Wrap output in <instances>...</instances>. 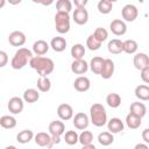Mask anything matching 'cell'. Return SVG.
<instances>
[{
	"instance_id": "obj_1",
	"label": "cell",
	"mask_w": 149,
	"mask_h": 149,
	"mask_svg": "<svg viewBox=\"0 0 149 149\" xmlns=\"http://www.w3.org/2000/svg\"><path fill=\"white\" fill-rule=\"evenodd\" d=\"M29 65L40 76H44V77L50 74L54 71V69H55V64H54V61L51 58L43 57V56H37V55L34 56L30 59Z\"/></svg>"
},
{
	"instance_id": "obj_2",
	"label": "cell",
	"mask_w": 149,
	"mask_h": 149,
	"mask_svg": "<svg viewBox=\"0 0 149 149\" xmlns=\"http://www.w3.org/2000/svg\"><path fill=\"white\" fill-rule=\"evenodd\" d=\"M33 57H34L33 52L29 49H27V48H19L15 51V54H14L12 61H10V66L14 70H21V69H23L30 62V59Z\"/></svg>"
},
{
	"instance_id": "obj_3",
	"label": "cell",
	"mask_w": 149,
	"mask_h": 149,
	"mask_svg": "<svg viewBox=\"0 0 149 149\" xmlns=\"http://www.w3.org/2000/svg\"><path fill=\"white\" fill-rule=\"evenodd\" d=\"M91 122L95 127H102L107 123V112L101 104H93L90 107Z\"/></svg>"
},
{
	"instance_id": "obj_4",
	"label": "cell",
	"mask_w": 149,
	"mask_h": 149,
	"mask_svg": "<svg viewBox=\"0 0 149 149\" xmlns=\"http://www.w3.org/2000/svg\"><path fill=\"white\" fill-rule=\"evenodd\" d=\"M55 28L59 34H66L70 30V16L69 13L57 12L55 15Z\"/></svg>"
},
{
	"instance_id": "obj_5",
	"label": "cell",
	"mask_w": 149,
	"mask_h": 149,
	"mask_svg": "<svg viewBox=\"0 0 149 149\" xmlns=\"http://www.w3.org/2000/svg\"><path fill=\"white\" fill-rule=\"evenodd\" d=\"M121 15H122V19L127 22H133L137 19V15H139V10H137V7L133 3H127L122 7L121 9Z\"/></svg>"
},
{
	"instance_id": "obj_6",
	"label": "cell",
	"mask_w": 149,
	"mask_h": 149,
	"mask_svg": "<svg viewBox=\"0 0 149 149\" xmlns=\"http://www.w3.org/2000/svg\"><path fill=\"white\" fill-rule=\"evenodd\" d=\"M72 123H73L74 128H77L79 130H84L88 127L90 119H88L87 114H85L84 112H79V113L74 114V116L72 118Z\"/></svg>"
},
{
	"instance_id": "obj_7",
	"label": "cell",
	"mask_w": 149,
	"mask_h": 149,
	"mask_svg": "<svg viewBox=\"0 0 149 149\" xmlns=\"http://www.w3.org/2000/svg\"><path fill=\"white\" fill-rule=\"evenodd\" d=\"M24 100L21 99L20 97H13L8 100V111L12 113V114H20L22 111H23V107H24Z\"/></svg>"
},
{
	"instance_id": "obj_8",
	"label": "cell",
	"mask_w": 149,
	"mask_h": 149,
	"mask_svg": "<svg viewBox=\"0 0 149 149\" xmlns=\"http://www.w3.org/2000/svg\"><path fill=\"white\" fill-rule=\"evenodd\" d=\"M109 29H111V31H112L114 35H116V36H122V35H125L126 31H127V24H126V22H125L123 20L115 19V20H113V21L111 22Z\"/></svg>"
},
{
	"instance_id": "obj_9",
	"label": "cell",
	"mask_w": 149,
	"mask_h": 149,
	"mask_svg": "<svg viewBox=\"0 0 149 149\" xmlns=\"http://www.w3.org/2000/svg\"><path fill=\"white\" fill-rule=\"evenodd\" d=\"M72 17H73V21L77 24L83 26L88 21V12L85 9V7H77L73 10Z\"/></svg>"
},
{
	"instance_id": "obj_10",
	"label": "cell",
	"mask_w": 149,
	"mask_h": 149,
	"mask_svg": "<svg viewBox=\"0 0 149 149\" xmlns=\"http://www.w3.org/2000/svg\"><path fill=\"white\" fill-rule=\"evenodd\" d=\"M26 35L24 33L20 31V30H15V31H12L8 36V42L10 45L13 47H22L24 43H26Z\"/></svg>"
},
{
	"instance_id": "obj_11",
	"label": "cell",
	"mask_w": 149,
	"mask_h": 149,
	"mask_svg": "<svg viewBox=\"0 0 149 149\" xmlns=\"http://www.w3.org/2000/svg\"><path fill=\"white\" fill-rule=\"evenodd\" d=\"M57 115L61 120L68 121L73 118V108L69 104H61L57 108Z\"/></svg>"
},
{
	"instance_id": "obj_12",
	"label": "cell",
	"mask_w": 149,
	"mask_h": 149,
	"mask_svg": "<svg viewBox=\"0 0 149 149\" xmlns=\"http://www.w3.org/2000/svg\"><path fill=\"white\" fill-rule=\"evenodd\" d=\"M73 87H74V90L78 91V92H86V91H88L90 87H91V81H90V79H88L87 77H85V76H79V77H77V78L74 79V81H73Z\"/></svg>"
},
{
	"instance_id": "obj_13",
	"label": "cell",
	"mask_w": 149,
	"mask_h": 149,
	"mask_svg": "<svg viewBox=\"0 0 149 149\" xmlns=\"http://www.w3.org/2000/svg\"><path fill=\"white\" fill-rule=\"evenodd\" d=\"M133 63H134L135 69L141 71L142 69L149 66V56L147 54H144V52H137L134 56Z\"/></svg>"
},
{
	"instance_id": "obj_14",
	"label": "cell",
	"mask_w": 149,
	"mask_h": 149,
	"mask_svg": "<svg viewBox=\"0 0 149 149\" xmlns=\"http://www.w3.org/2000/svg\"><path fill=\"white\" fill-rule=\"evenodd\" d=\"M34 140H35V143L40 147H51L52 146V140H51L50 133L40 132L34 136Z\"/></svg>"
},
{
	"instance_id": "obj_15",
	"label": "cell",
	"mask_w": 149,
	"mask_h": 149,
	"mask_svg": "<svg viewBox=\"0 0 149 149\" xmlns=\"http://www.w3.org/2000/svg\"><path fill=\"white\" fill-rule=\"evenodd\" d=\"M114 62L109 58H105L104 61V64H102V68H101V71H100V76L101 78L104 79H109L113 73H114Z\"/></svg>"
},
{
	"instance_id": "obj_16",
	"label": "cell",
	"mask_w": 149,
	"mask_h": 149,
	"mask_svg": "<svg viewBox=\"0 0 149 149\" xmlns=\"http://www.w3.org/2000/svg\"><path fill=\"white\" fill-rule=\"evenodd\" d=\"M88 70V64L86 61L81 59H73L71 63V71L76 74H84Z\"/></svg>"
},
{
	"instance_id": "obj_17",
	"label": "cell",
	"mask_w": 149,
	"mask_h": 149,
	"mask_svg": "<svg viewBox=\"0 0 149 149\" xmlns=\"http://www.w3.org/2000/svg\"><path fill=\"white\" fill-rule=\"evenodd\" d=\"M49 133L51 135H56V136H62L65 133V125L63 123V121L61 120H55L51 121L49 125Z\"/></svg>"
},
{
	"instance_id": "obj_18",
	"label": "cell",
	"mask_w": 149,
	"mask_h": 149,
	"mask_svg": "<svg viewBox=\"0 0 149 149\" xmlns=\"http://www.w3.org/2000/svg\"><path fill=\"white\" fill-rule=\"evenodd\" d=\"M107 128L111 133L113 134H116V133H120L125 128V125H123V121L119 118H112L109 121H107Z\"/></svg>"
},
{
	"instance_id": "obj_19",
	"label": "cell",
	"mask_w": 149,
	"mask_h": 149,
	"mask_svg": "<svg viewBox=\"0 0 149 149\" xmlns=\"http://www.w3.org/2000/svg\"><path fill=\"white\" fill-rule=\"evenodd\" d=\"M50 45L44 41V40H37L33 44V52L37 56H43L48 52Z\"/></svg>"
},
{
	"instance_id": "obj_20",
	"label": "cell",
	"mask_w": 149,
	"mask_h": 149,
	"mask_svg": "<svg viewBox=\"0 0 149 149\" xmlns=\"http://www.w3.org/2000/svg\"><path fill=\"white\" fill-rule=\"evenodd\" d=\"M107 49L111 54H114V55L121 54V52H123V42L119 38H113L108 42Z\"/></svg>"
},
{
	"instance_id": "obj_21",
	"label": "cell",
	"mask_w": 149,
	"mask_h": 149,
	"mask_svg": "<svg viewBox=\"0 0 149 149\" xmlns=\"http://www.w3.org/2000/svg\"><path fill=\"white\" fill-rule=\"evenodd\" d=\"M129 112L140 116V118H143L146 114H147V107L143 102H140V101H135V102H132L130 104V107H129Z\"/></svg>"
},
{
	"instance_id": "obj_22",
	"label": "cell",
	"mask_w": 149,
	"mask_h": 149,
	"mask_svg": "<svg viewBox=\"0 0 149 149\" xmlns=\"http://www.w3.org/2000/svg\"><path fill=\"white\" fill-rule=\"evenodd\" d=\"M134 93H135V97L139 100H142V101H148L149 100V86L148 85H144V84L137 85L135 87Z\"/></svg>"
},
{
	"instance_id": "obj_23",
	"label": "cell",
	"mask_w": 149,
	"mask_h": 149,
	"mask_svg": "<svg viewBox=\"0 0 149 149\" xmlns=\"http://www.w3.org/2000/svg\"><path fill=\"white\" fill-rule=\"evenodd\" d=\"M50 47L52 48L54 51H56V52H62V51H64L65 48H66V41H65V38L62 37V36H56V37H54V38L51 40Z\"/></svg>"
},
{
	"instance_id": "obj_24",
	"label": "cell",
	"mask_w": 149,
	"mask_h": 149,
	"mask_svg": "<svg viewBox=\"0 0 149 149\" xmlns=\"http://www.w3.org/2000/svg\"><path fill=\"white\" fill-rule=\"evenodd\" d=\"M141 120H142V118H140V116L129 112L126 116V125L130 129H137L141 126Z\"/></svg>"
},
{
	"instance_id": "obj_25",
	"label": "cell",
	"mask_w": 149,
	"mask_h": 149,
	"mask_svg": "<svg viewBox=\"0 0 149 149\" xmlns=\"http://www.w3.org/2000/svg\"><path fill=\"white\" fill-rule=\"evenodd\" d=\"M40 99V93L35 88H27L23 92V100L28 104H34Z\"/></svg>"
},
{
	"instance_id": "obj_26",
	"label": "cell",
	"mask_w": 149,
	"mask_h": 149,
	"mask_svg": "<svg viewBox=\"0 0 149 149\" xmlns=\"http://www.w3.org/2000/svg\"><path fill=\"white\" fill-rule=\"evenodd\" d=\"M34 133H33V130H30V129H23V130H21L17 135H16V141L19 142V143H22V144H26V143H28V142H30L33 139H34Z\"/></svg>"
},
{
	"instance_id": "obj_27",
	"label": "cell",
	"mask_w": 149,
	"mask_h": 149,
	"mask_svg": "<svg viewBox=\"0 0 149 149\" xmlns=\"http://www.w3.org/2000/svg\"><path fill=\"white\" fill-rule=\"evenodd\" d=\"M104 61L105 58L102 57H99V56H95L91 59V63H90V69L93 73L95 74H100V71H101V68H102V64H104Z\"/></svg>"
},
{
	"instance_id": "obj_28",
	"label": "cell",
	"mask_w": 149,
	"mask_h": 149,
	"mask_svg": "<svg viewBox=\"0 0 149 149\" xmlns=\"http://www.w3.org/2000/svg\"><path fill=\"white\" fill-rule=\"evenodd\" d=\"M113 141H114V136H113V133H111L109 130L108 132H102L98 135V142L104 147H107V146L112 144Z\"/></svg>"
},
{
	"instance_id": "obj_29",
	"label": "cell",
	"mask_w": 149,
	"mask_h": 149,
	"mask_svg": "<svg viewBox=\"0 0 149 149\" xmlns=\"http://www.w3.org/2000/svg\"><path fill=\"white\" fill-rule=\"evenodd\" d=\"M37 88H38V91H41V92H48V91H50V88H51V81H50V79L48 78V76H40L38 77V79H37Z\"/></svg>"
},
{
	"instance_id": "obj_30",
	"label": "cell",
	"mask_w": 149,
	"mask_h": 149,
	"mask_svg": "<svg viewBox=\"0 0 149 149\" xmlns=\"http://www.w3.org/2000/svg\"><path fill=\"white\" fill-rule=\"evenodd\" d=\"M0 126L5 129H12L16 126V119L12 115H2L0 118Z\"/></svg>"
},
{
	"instance_id": "obj_31",
	"label": "cell",
	"mask_w": 149,
	"mask_h": 149,
	"mask_svg": "<svg viewBox=\"0 0 149 149\" xmlns=\"http://www.w3.org/2000/svg\"><path fill=\"white\" fill-rule=\"evenodd\" d=\"M71 56L73 57V59H81L85 56V47L80 43L73 44L71 48Z\"/></svg>"
},
{
	"instance_id": "obj_32",
	"label": "cell",
	"mask_w": 149,
	"mask_h": 149,
	"mask_svg": "<svg viewBox=\"0 0 149 149\" xmlns=\"http://www.w3.org/2000/svg\"><path fill=\"white\" fill-rule=\"evenodd\" d=\"M139 44L135 40H126L123 41V52L128 54V55H133L137 51Z\"/></svg>"
},
{
	"instance_id": "obj_33",
	"label": "cell",
	"mask_w": 149,
	"mask_h": 149,
	"mask_svg": "<svg viewBox=\"0 0 149 149\" xmlns=\"http://www.w3.org/2000/svg\"><path fill=\"white\" fill-rule=\"evenodd\" d=\"M106 102L112 108H118L121 105V97L118 93H109L106 97Z\"/></svg>"
},
{
	"instance_id": "obj_34",
	"label": "cell",
	"mask_w": 149,
	"mask_h": 149,
	"mask_svg": "<svg viewBox=\"0 0 149 149\" xmlns=\"http://www.w3.org/2000/svg\"><path fill=\"white\" fill-rule=\"evenodd\" d=\"M64 141L69 146H74L77 142H79V135L76 130H68L64 133Z\"/></svg>"
},
{
	"instance_id": "obj_35",
	"label": "cell",
	"mask_w": 149,
	"mask_h": 149,
	"mask_svg": "<svg viewBox=\"0 0 149 149\" xmlns=\"http://www.w3.org/2000/svg\"><path fill=\"white\" fill-rule=\"evenodd\" d=\"M56 8H57V12L70 13L72 10V2L70 0H57Z\"/></svg>"
},
{
	"instance_id": "obj_36",
	"label": "cell",
	"mask_w": 149,
	"mask_h": 149,
	"mask_svg": "<svg viewBox=\"0 0 149 149\" xmlns=\"http://www.w3.org/2000/svg\"><path fill=\"white\" fill-rule=\"evenodd\" d=\"M101 43H102V42H100L93 34H91V35L87 37V40H86V47H87L90 50H92V51L98 50V49L101 47Z\"/></svg>"
},
{
	"instance_id": "obj_37",
	"label": "cell",
	"mask_w": 149,
	"mask_h": 149,
	"mask_svg": "<svg viewBox=\"0 0 149 149\" xmlns=\"http://www.w3.org/2000/svg\"><path fill=\"white\" fill-rule=\"evenodd\" d=\"M97 7H98L99 13H101V14H108L113 9V3L109 2L108 0H100L98 2V6Z\"/></svg>"
},
{
	"instance_id": "obj_38",
	"label": "cell",
	"mask_w": 149,
	"mask_h": 149,
	"mask_svg": "<svg viewBox=\"0 0 149 149\" xmlns=\"http://www.w3.org/2000/svg\"><path fill=\"white\" fill-rule=\"evenodd\" d=\"M92 141H93V134L90 130H83L81 134L79 135V143L81 146L90 144L92 143Z\"/></svg>"
},
{
	"instance_id": "obj_39",
	"label": "cell",
	"mask_w": 149,
	"mask_h": 149,
	"mask_svg": "<svg viewBox=\"0 0 149 149\" xmlns=\"http://www.w3.org/2000/svg\"><path fill=\"white\" fill-rule=\"evenodd\" d=\"M93 35H94V36H95L100 42L106 41V40H107V37H108V33H107V30H106L105 28H101V27H98V28L94 30Z\"/></svg>"
},
{
	"instance_id": "obj_40",
	"label": "cell",
	"mask_w": 149,
	"mask_h": 149,
	"mask_svg": "<svg viewBox=\"0 0 149 149\" xmlns=\"http://www.w3.org/2000/svg\"><path fill=\"white\" fill-rule=\"evenodd\" d=\"M141 79L146 83V84H149V66L144 68L141 70Z\"/></svg>"
},
{
	"instance_id": "obj_41",
	"label": "cell",
	"mask_w": 149,
	"mask_h": 149,
	"mask_svg": "<svg viewBox=\"0 0 149 149\" xmlns=\"http://www.w3.org/2000/svg\"><path fill=\"white\" fill-rule=\"evenodd\" d=\"M8 62V56H7V52L1 50L0 51V68H3Z\"/></svg>"
},
{
	"instance_id": "obj_42",
	"label": "cell",
	"mask_w": 149,
	"mask_h": 149,
	"mask_svg": "<svg viewBox=\"0 0 149 149\" xmlns=\"http://www.w3.org/2000/svg\"><path fill=\"white\" fill-rule=\"evenodd\" d=\"M76 7H85L88 2V0H72Z\"/></svg>"
},
{
	"instance_id": "obj_43",
	"label": "cell",
	"mask_w": 149,
	"mask_h": 149,
	"mask_svg": "<svg viewBox=\"0 0 149 149\" xmlns=\"http://www.w3.org/2000/svg\"><path fill=\"white\" fill-rule=\"evenodd\" d=\"M142 140L149 144V128H146L143 132H142Z\"/></svg>"
},
{
	"instance_id": "obj_44",
	"label": "cell",
	"mask_w": 149,
	"mask_h": 149,
	"mask_svg": "<svg viewBox=\"0 0 149 149\" xmlns=\"http://www.w3.org/2000/svg\"><path fill=\"white\" fill-rule=\"evenodd\" d=\"M51 140H52V144H58V143L61 142V136L51 135Z\"/></svg>"
},
{
	"instance_id": "obj_45",
	"label": "cell",
	"mask_w": 149,
	"mask_h": 149,
	"mask_svg": "<svg viewBox=\"0 0 149 149\" xmlns=\"http://www.w3.org/2000/svg\"><path fill=\"white\" fill-rule=\"evenodd\" d=\"M54 1H55V0H42V1H41V5H43V6H50Z\"/></svg>"
},
{
	"instance_id": "obj_46",
	"label": "cell",
	"mask_w": 149,
	"mask_h": 149,
	"mask_svg": "<svg viewBox=\"0 0 149 149\" xmlns=\"http://www.w3.org/2000/svg\"><path fill=\"white\" fill-rule=\"evenodd\" d=\"M139 148L147 149V148H148V143H146V144H143V143H137V144L135 146V149H139Z\"/></svg>"
},
{
	"instance_id": "obj_47",
	"label": "cell",
	"mask_w": 149,
	"mask_h": 149,
	"mask_svg": "<svg viewBox=\"0 0 149 149\" xmlns=\"http://www.w3.org/2000/svg\"><path fill=\"white\" fill-rule=\"evenodd\" d=\"M21 1H22V0H7V2H8V3L14 5V6H15V5H19Z\"/></svg>"
},
{
	"instance_id": "obj_48",
	"label": "cell",
	"mask_w": 149,
	"mask_h": 149,
	"mask_svg": "<svg viewBox=\"0 0 149 149\" xmlns=\"http://www.w3.org/2000/svg\"><path fill=\"white\" fill-rule=\"evenodd\" d=\"M83 148H84V149H95V146L92 144V143H90V144H85V146H83Z\"/></svg>"
},
{
	"instance_id": "obj_49",
	"label": "cell",
	"mask_w": 149,
	"mask_h": 149,
	"mask_svg": "<svg viewBox=\"0 0 149 149\" xmlns=\"http://www.w3.org/2000/svg\"><path fill=\"white\" fill-rule=\"evenodd\" d=\"M5 1H6V0H1V3H0V8H2V7L5 6Z\"/></svg>"
},
{
	"instance_id": "obj_50",
	"label": "cell",
	"mask_w": 149,
	"mask_h": 149,
	"mask_svg": "<svg viewBox=\"0 0 149 149\" xmlns=\"http://www.w3.org/2000/svg\"><path fill=\"white\" fill-rule=\"evenodd\" d=\"M31 1H33L34 3H41V1H42V0H31Z\"/></svg>"
},
{
	"instance_id": "obj_51",
	"label": "cell",
	"mask_w": 149,
	"mask_h": 149,
	"mask_svg": "<svg viewBox=\"0 0 149 149\" xmlns=\"http://www.w3.org/2000/svg\"><path fill=\"white\" fill-rule=\"evenodd\" d=\"M108 1H109V2H112V3H114V2H116L118 0H108Z\"/></svg>"
}]
</instances>
